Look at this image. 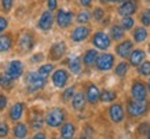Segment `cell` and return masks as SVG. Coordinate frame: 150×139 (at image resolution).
<instances>
[{"label":"cell","instance_id":"cell-13","mask_svg":"<svg viewBox=\"0 0 150 139\" xmlns=\"http://www.w3.org/2000/svg\"><path fill=\"white\" fill-rule=\"evenodd\" d=\"M90 28L84 26V25H79L77 28H74L72 32V40L74 43H80V41H84L87 37L90 36Z\"/></svg>","mask_w":150,"mask_h":139},{"label":"cell","instance_id":"cell-3","mask_svg":"<svg viewBox=\"0 0 150 139\" xmlns=\"http://www.w3.org/2000/svg\"><path fill=\"white\" fill-rule=\"evenodd\" d=\"M46 83V77L40 76L37 72H29L26 74V84L29 88V92H36V91L43 90Z\"/></svg>","mask_w":150,"mask_h":139},{"label":"cell","instance_id":"cell-18","mask_svg":"<svg viewBox=\"0 0 150 139\" xmlns=\"http://www.w3.org/2000/svg\"><path fill=\"white\" fill-rule=\"evenodd\" d=\"M129 63H131L132 66H139L146 58V52L143 50H132L131 54H129Z\"/></svg>","mask_w":150,"mask_h":139},{"label":"cell","instance_id":"cell-26","mask_svg":"<svg viewBox=\"0 0 150 139\" xmlns=\"http://www.w3.org/2000/svg\"><path fill=\"white\" fill-rule=\"evenodd\" d=\"M124 29L121 26H118V25H113V26L110 28V37L116 41H120L124 39Z\"/></svg>","mask_w":150,"mask_h":139},{"label":"cell","instance_id":"cell-45","mask_svg":"<svg viewBox=\"0 0 150 139\" xmlns=\"http://www.w3.org/2000/svg\"><path fill=\"white\" fill-rule=\"evenodd\" d=\"M43 54H36L35 57H32V62H41L43 61Z\"/></svg>","mask_w":150,"mask_h":139},{"label":"cell","instance_id":"cell-34","mask_svg":"<svg viewBox=\"0 0 150 139\" xmlns=\"http://www.w3.org/2000/svg\"><path fill=\"white\" fill-rule=\"evenodd\" d=\"M74 94H76V87L72 85V87H69V88H66V90L64 91V94H62V101H64V102L72 101V98H73V95Z\"/></svg>","mask_w":150,"mask_h":139},{"label":"cell","instance_id":"cell-15","mask_svg":"<svg viewBox=\"0 0 150 139\" xmlns=\"http://www.w3.org/2000/svg\"><path fill=\"white\" fill-rule=\"evenodd\" d=\"M132 48H134V44H132L131 40H124L123 43L116 47V54L120 57V58H128L129 54H131Z\"/></svg>","mask_w":150,"mask_h":139},{"label":"cell","instance_id":"cell-4","mask_svg":"<svg viewBox=\"0 0 150 139\" xmlns=\"http://www.w3.org/2000/svg\"><path fill=\"white\" fill-rule=\"evenodd\" d=\"M95 66L98 70L100 72H109L110 69L114 66V57L109 52H105V54H98V58H96Z\"/></svg>","mask_w":150,"mask_h":139},{"label":"cell","instance_id":"cell-36","mask_svg":"<svg viewBox=\"0 0 150 139\" xmlns=\"http://www.w3.org/2000/svg\"><path fill=\"white\" fill-rule=\"evenodd\" d=\"M43 124H44V121H43V118H41L40 116L35 117L32 120V123H30V126H32L33 130H40L41 127H43Z\"/></svg>","mask_w":150,"mask_h":139},{"label":"cell","instance_id":"cell-2","mask_svg":"<svg viewBox=\"0 0 150 139\" xmlns=\"http://www.w3.org/2000/svg\"><path fill=\"white\" fill-rule=\"evenodd\" d=\"M65 112L59 108L51 109L46 116V124L51 128H58L65 123Z\"/></svg>","mask_w":150,"mask_h":139},{"label":"cell","instance_id":"cell-5","mask_svg":"<svg viewBox=\"0 0 150 139\" xmlns=\"http://www.w3.org/2000/svg\"><path fill=\"white\" fill-rule=\"evenodd\" d=\"M110 43H112V39L105 32H96L95 35L92 36V44H94V47L96 50L106 51V50H109Z\"/></svg>","mask_w":150,"mask_h":139},{"label":"cell","instance_id":"cell-42","mask_svg":"<svg viewBox=\"0 0 150 139\" xmlns=\"http://www.w3.org/2000/svg\"><path fill=\"white\" fill-rule=\"evenodd\" d=\"M7 26H8L7 19H6L4 17H0V35H1V33H3L6 29H7Z\"/></svg>","mask_w":150,"mask_h":139},{"label":"cell","instance_id":"cell-39","mask_svg":"<svg viewBox=\"0 0 150 139\" xmlns=\"http://www.w3.org/2000/svg\"><path fill=\"white\" fill-rule=\"evenodd\" d=\"M13 6H14V0H1V7H3L6 13H8L10 10L13 9Z\"/></svg>","mask_w":150,"mask_h":139},{"label":"cell","instance_id":"cell-32","mask_svg":"<svg viewBox=\"0 0 150 139\" xmlns=\"http://www.w3.org/2000/svg\"><path fill=\"white\" fill-rule=\"evenodd\" d=\"M76 19H77V23H80V25H86V23L90 22L91 14L88 13V11H80V13L77 14Z\"/></svg>","mask_w":150,"mask_h":139},{"label":"cell","instance_id":"cell-37","mask_svg":"<svg viewBox=\"0 0 150 139\" xmlns=\"http://www.w3.org/2000/svg\"><path fill=\"white\" fill-rule=\"evenodd\" d=\"M141 22L145 25V26H150V11H143L141 14Z\"/></svg>","mask_w":150,"mask_h":139},{"label":"cell","instance_id":"cell-35","mask_svg":"<svg viewBox=\"0 0 150 139\" xmlns=\"http://www.w3.org/2000/svg\"><path fill=\"white\" fill-rule=\"evenodd\" d=\"M139 73L142 76H150V62L149 61H143L139 65Z\"/></svg>","mask_w":150,"mask_h":139},{"label":"cell","instance_id":"cell-28","mask_svg":"<svg viewBox=\"0 0 150 139\" xmlns=\"http://www.w3.org/2000/svg\"><path fill=\"white\" fill-rule=\"evenodd\" d=\"M116 98H117V94H116L114 91H110V90H105L99 94V101H102V102H105V103L113 102Z\"/></svg>","mask_w":150,"mask_h":139},{"label":"cell","instance_id":"cell-11","mask_svg":"<svg viewBox=\"0 0 150 139\" xmlns=\"http://www.w3.org/2000/svg\"><path fill=\"white\" fill-rule=\"evenodd\" d=\"M65 52H66V44H65V41H57V43H54V44L51 45L50 58L52 61H58V59H61L64 57Z\"/></svg>","mask_w":150,"mask_h":139},{"label":"cell","instance_id":"cell-22","mask_svg":"<svg viewBox=\"0 0 150 139\" xmlns=\"http://www.w3.org/2000/svg\"><path fill=\"white\" fill-rule=\"evenodd\" d=\"M13 47V36L6 33V35H0V52H6Z\"/></svg>","mask_w":150,"mask_h":139},{"label":"cell","instance_id":"cell-44","mask_svg":"<svg viewBox=\"0 0 150 139\" xmlns=\"http://www.w3.org/2000/svg\"><path fill=\"white\" fill-rule=\"evenodd\" d=\"M6 106H7V98L0 94V110H4Z\"/></svg>","mask_w":150,"mask_h":139},{"label":"cell","instance_id":"cell-12","mask_svg":"<svg viewBox=\"0 0 150 139\" xmlns=\"http://www.w3.org/2000/svg\"><path fill=\"white\" fill-rule=\"evenodd\" d=\"M73 21V13L66 10H59L57 14V23L59 28H69Z\"/></svg>","mask_w":150,"mask_h":139},{"label":"cell","instance_id":"cell-30","mask_svg":"<svg viewBox=\"0 0 150 139\" xmlns=\"http://www.w3.org/2000/svg\"><path fill=\"white\" fill-rule=\"evenodd\" d=\"M128 67H129V65H128L127 62H120L117 66H116V69H114V73H116V76L124 77L125 74H127V72H128Z\"/></svg>","mask_w":150,"mask_h":139},{"label":"cell","instance_id":"cell-10","mask_svg":"<svg viewBox=\"0 0 150 139\" xmlns=\"http://www.w3.org/2000/svg\"><path fill=\"white\" fill-rule=\"evenodd\" d=\"M124 116H125V112H124V108L120 105V103H114L109 108V117L110 120L118 124L124 120Z\"/></svg>","mask_w":150,"mask_h":139},{"label":"cell","instance_id":"cell-52","mask_svg":"<svg viewBox=\"0 0 150 139\" xmlns=\"http://www.w3.org/2000/svg\"><path fill=\"white\" fill-rule=\"evenodd\" d=\"M118 1H120V3H121V1H124V0H118Z\"/></svg>","mask_w":150,"mask_h":139},{"label":"cell","instance_id":"cell-25","mask_svg":"<svg viewBox=\"0 0 150 139\" xmlns=\"http://www.w3.org/2000/svg\"><path fill=\"white\" fill-rule=\"evenodd\" d=\"M132 36H134V40L135 41L142 43V41H145L146 39H147V30H146V28H143V26H138L134 29Z\"/></svg>","mask_w":150,"mask_h":139},{"label":"cell","instance_id":"cell-29","mask_svg":"<svg viewBox=\"0 0 150 139\" xmlns=\"http://www.w3.org/2000/svg\"><path fill=\"white\" fill-rule=\"evenodd\" d=\"M28 135V127L23 123H18L14 127V136L15 138H25Z\"/></svg>","mask_w":150,"mask_h":139},{"label":"cell","instance_id":"cell-20","mask_svg":"<svg viewBox=\"0 0 150 139\" xmlns=\"http://www.w3.org/2000/svg\"><path fill=\"white\" fill-rule=\"evenodd\" d=\"M96 58H98V51L96 50H94V48L87 50L86 54L83 55V63H84V66L92 67L96 62Z\"/></svg>","mask_w":150,"mask_h":139},{"label":"cell","instance_id":"cell-41","mask_svg":"<svg viewBox=\"0 0 150 139\" xmlns=\"http://www.w3.org/2000/svg\"><path fill=\"white\" fill-rule=\"evenodd\" d=\"M7 134H8V126L3 121H0V138L7 136Z\"/></svg>","mask_w":150,"mask_h":139},{"label":"cell","instance_id":"cell-21","mask_svg":"<svg viewBox=\"0 0 150 139\" xmlns=\"http://www.w3.org/2000/svg\"><path fill=\"white\" fill-rule=\"evenodd\" d=\"M23 109H25L23 103H21V102L14 103L13 106H11V109H10V118L13 121H19L23 114Z\"/></svg>","mask_w":150,"mask_h":139},{"label":"cell","instance_id":"cell-17","mask_svg":"<svg viewBox=\"0 0 150 139\" xmlns=\"http://www.w3.org/2000/svg\"><path fill=\"white\" fill-rule=\"evenodd\" d=\"M99 88L96 87L95 84H90L87 87V94H86V98H87V102L92 103V105H95V103L99 102Z\"/></svg>","mask_w":150,"mask_h":139},{"label":"cell","instance_id":"cell-24","mask_svg":"<svg viewBox=\"0 0 150 139\" xmlns=\"http://www.w3.org/2000/svg\"><path fill=\"white\" fill-rule=\"evenodd\" d=\"M69 69L73 74H80L81 73V69H83V65H81V58L80 57H74L69 61Z\"/></svg>","mask_w":150,"mask_h":139},{"label":"cell","instance_id":"cell-23","mask_svg":"<svg viewBox=\"0 0 150 139\" xmlns=\"http://www.w3.org/2000/svg\"><path fill=\"white\" fill-rule=\"evenodd\" d=\"M74 132H76V128H74L72 123H64L62 128H61V138L70 139L74 136Z\"/></svg>","mask_w":150,"mask_h":139},{"label":"cell","instance_id":"cell-49","mask_svg":"<svg viewBox=\"0 0 150 139\" xmlns=\"http://www.w3.org/2000/svg\"><path fill=\"white\" fill-rule=\"evenodd\" d=\"M102 3H118V0H100Z\"/></svg>","mask_w":150,"mask_h":139},{"label":"cell","instance_id":"cell-50","mask_svg":"<svg viewBox=\"0 0 150 139\" xmlns=\"http://www.w3.org/2000/svg\"><path fill=\"white\" fill-rule=\"evenodd\" d=\"M147 87H149V88H147V92L150 94V80H149V83H147Z\"/></svg>","mask_w":150,"mask_h":139},{"label":"cell","instance_id":"cell-14","mask_svg":"<svg viewBox=\"0 0 150 139\" xmlns=\"http://www.w3.org/2000/svg\"><path fill=\"white\" fill-rule=\"evenodd\" d=\"M39 28H40L41 30H50L51 28H52V25H54V15H52V13H51L50 10L48 11H44V13L41 14L40 19H39Z\"/></svg>","mask_w":150,"mask_h":139},{"label":"cell","instance_id":"cell-27","mask_svg":"<svg viewBox=\"0 0 150 139\" xmlns=\"http://www.w3.org/2000/svg\"><path fill=\"white\" fill-rule=\"evenodd\" d=\"M0 87H1L3 90H11L14 87V80L7 74V73L0 74Z\"/></svg>","mask_w":150,"mask_h":139},{"label":"cell","instance_id":"cell-33","mask_svg":"<svg viewBox=\"0 0 150 139\" xmlns=\"http://www.w3.org/2000/svg\"><path fill=\"white\" fill-rule=\"evenodd\" d=\"M134 23H135V21H134V18H132L131 15L123 17V19H121V28H123L124 30H129V29H132V28H134Z\"/></svg>","mask_w":150,"mask_h":139},{"label":"cell","instance_id":"cell-6","mask_svg":"<svg viewBox=\"0 0 150 139\" xmlns=\"http://www.w3.org/2000/svg\"><path fill=\"white\" fill-rule=\"evenodd\" d=\"M131 95L134 99H138V101H145L147 98V88H146V84L142 83V81L135 80L132 83L131 87Z\"/></svg>","mask_w":150,"mask_h":139},{"label":"cell","instance_id":"cell-43","mask_svg":"<svg viewBox=\"0 0 150 139\" xmlns=\"http://www.w3.org/2000/svg\"><path fill=\"white\" fill-rule=\"evenodd\" d=\"M47 7L50 11H54L58 7V0H47Z\"/></svg>","mask_w":150,"mask_h":139},{"label":"cell","instance_id":"cell-51","mask_svg":"<svg viewBox=\"0 0 150 139\" xmlns=\"http://www.w3.org/2000/svg\"><path fill=\"white\" fill-rule=\"evenodd\" d=\"M147 138H149V139H150V132H149V134H147Z\"/></svg>","mask_w":150,"mask_h":139},{"label":"cell","instance_id":"cell-47","mask_svg":"<svg viewBox=\"0 0 150 139\" xmlns=\"http://www.w3.org/2000/svg\"><path fill=\"white\" fill-rule=\"evenodd\" d=\"M86 131H87V134H84V138H88V136H92V135H94V131H92V128H90V127H87Z\"/></svg>","mask_w":150,"mask_h":139},{"label":"cell","instance_id":"cell-8","mask_svg":"<svg viewBox=\"0 0 150 139\" xmlns=\"http://www.w3.org/2000/svg\"><path fill=\"white\" fill-rule=\"evenodd\" d=\"M6 73L8 74L13 80H18L23 73V63L21 61H11L6 69Z\"/></svg>","mask_w":150,"mask_h":139},{"label":"cell","instance_id":"cell-1","mask_svg":"<svg viewBox=\"0 0 150 139\" xmlns=\"http://www.w3.org/2000/svg\"><path fill=\"white\" fill-rule=\"evenodd\" d=\"M150 103L147 101H138V99L132 98L127 105V112L131 117H142L143 114H146V112L149 110Z\"/></svg>","mask_w":150,"mask_h":139},{"label":"cell","instance_id":"cell-16","mask_svg":"<svg viewBox=\"0 0 150 139\" xmlns=\"http://www.w3.org/2000/svg\"><path fill=\"white\" fill-rule=\"evenodd\" d=\"M86 103H87V98H86V95L83 94V92H76V94L73 95L72 106H73V109H74L76 112H81L83 109L86 108Z\"/></svg>","mask_w":150,"mask_h":139},{"label":"cell","instance_id":"cell-40","mask_svg":"<svg viewBox=\"0 0 150 139\" xmlns=\"http://www.w3.org/2000/svg\"><path fill=\"white\" fill-rule=\"evenodd\" d=\"M103 15H105V11L100 9V7H96V9L94 10V19H95V21H102Z\"/></svg>","mask_w":150,"mask_h":139},{"label":"cell","instance_id":"cell-53","mask_svg":"<svg viewBox=\"0 0 150 139\" xmlns=\"http://www.w3.org/2000/svg\"><path fill=\"white\" fill-rule=\"evenodd\" d=\"M149 11H150V10H149Z\"/></svg>","mask_w":150,"mask_h":139},{"label":"cell","instance_id":"cell-19","mask_svg":"<svg viewBox=\"0 0 150 139\" xmlns=\"http://www.w3.org/2000/svg\"><path fill=\"white\" fill-rule=\"evenodd\" d=\"M35 45V39L30 33H25L19 39V48L22 51H30Z\"/></svg>","mask_w":150,"mask_h":139},{"label":"cell","instance_id":"cell-38","mask_svg":"<svg viewBox=\"0 0 150 139\" xmlns=\"http://www.w3.org/2000/svg\"><path fill=\"white\" fill-rule=\"evenodd\" d=\"M138 132H141L142 135H146V136H147V134L150 132V126H149V123H142L141 126L138 127Z\"/></svg>","mask_w":150,"mask_h":139},{"label":"cell","instance_id":"cell-48","mask_svg":"<svg viewBox=\"0 0 150 139\" xmlns=\"http://www.w3.org/2000/svg\"><path fill=\"white\" fill-rule=\"evenodd\" d=\"M33 138H35V139H44V138H46V134H36Z\"/></svg>","mask_w":150,"mask_h":139},{"label":"cell","instance_id":"cell-7","mask_svg":"<svg viewBox=\"0 0 150 139\" xmlns=\"http://www.w3.org/2000/svg\"><path fill=\"white\" fill-rule=\"evenodd\" d=\"M138 11V0H124L118 7V14L121 17H128Z\"/></svg>","mask_w":150,"mask_h":139},{"label":"cell","instance_id":"cell-46","mask_svg":"<svg viewBox=\"0 0 150 139\" xmlns=\"http://www.w3.org/2000/svg\"><path fill=\"white\" fill-rule=\"evenodd\" d=\"M79 3L81 6H84V7H90L92 3V0H79Z\"/></svg>","mask_w":150,"mask_h":139},{"label":"cell","instance_id":"cell-31","mask_svg":"<svg viewBox=\"0 0 150 139\" xmlns=\"http://www.w3.org/2000/svg\"><path fill=\"white\" fill-rule=\"evenodd\" d=\"M52 70H54V65H51V63H46V65H43V66L39 67L37 73H39L40 76H43V77H48L51 73H52Z\"/></svg>","mask_w":150,"mask_h":139},{"label":"cell","instance_id":"cell-9","mask_svg":"<svg viewBox=\"0 0 150 139\" xmlns=\"http://www.w3.org/2000/svg\"><path fill=\"white\" fill-rule=\"evenodd\" d=\"M52 84L57 88H64L65 85L68 84L69 80V74L65 69H57L54 73H52Z\"/></svg>","mask_w":150,"mask_h":139}]
</instances>
